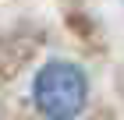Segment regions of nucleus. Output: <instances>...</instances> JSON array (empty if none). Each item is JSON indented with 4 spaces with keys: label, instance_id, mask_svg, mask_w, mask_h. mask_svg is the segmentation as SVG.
Returning a JSON list of instances; mask_svg holds the SVG:
<instances>
[{
    "label": "nucleus",
    "instance_id": "1",
    "mask_svg": "<svg viewBox=\"0 0 124 120\" xmlns=\"http://www.w3.org/2000/svg\"><path fill=\"white\" fill-rule=\"evenodd\" d=\"M85 95H89L85 74L67 60L46 64L32 85V99L50 120H75L85 110Z\"/></svg>",
    "mask_w": 124,
    "mask_h": 120
}]
</instances>
